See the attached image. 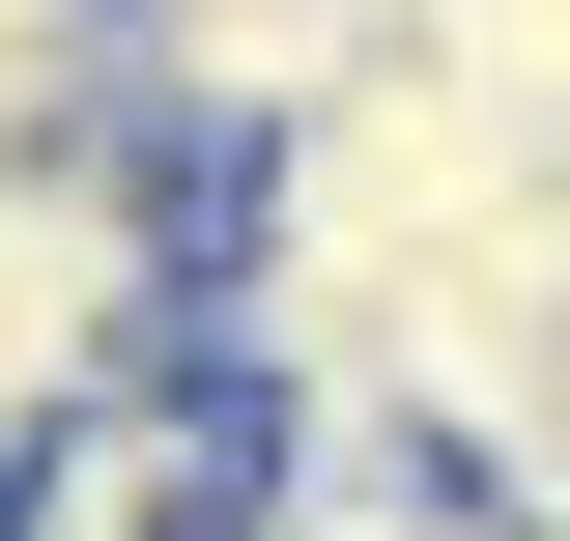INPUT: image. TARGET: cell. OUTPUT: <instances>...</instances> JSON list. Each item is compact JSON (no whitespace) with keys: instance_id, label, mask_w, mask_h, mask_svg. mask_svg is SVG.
Segmentation results:
<instances>
[{"instance_id":"obj_1","label":"cell","mask_w":570,"mask_h":541,"mask_svg":"<svg viewBox=\"0 0 570 541\" xmlns=\"http://www.w3.org/2000/svg\"><path fill=\"white\" fill-rule=\"evenodd\" d=\"M400 58H428V0H115V115H142V142H200V171L343 142Z\"/></svg>"}]
</instances>
